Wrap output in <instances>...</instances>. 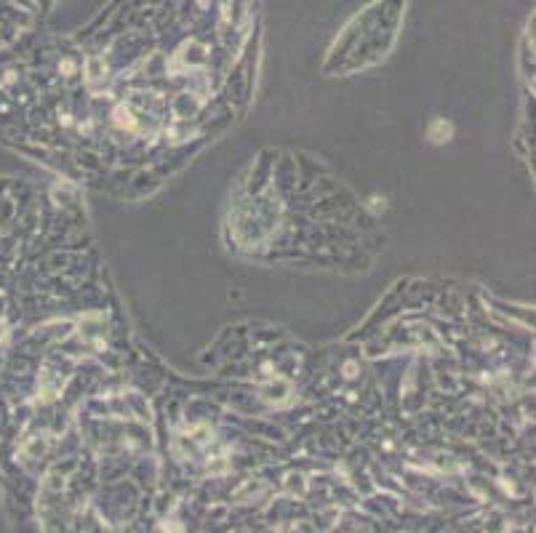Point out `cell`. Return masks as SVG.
<instances>
[{
  "instance_id": "obj_1",
  "label": "cell",
  "mask_w": 536,
  "mask_h": 533,
  "mask_svg": "<svg viewBox=\"0 0 536 533\" xmlns=\"http://www.w3.org/2000/svg\"><path fill=\"white\" fill-rule=\"evenodd\" d=\"M45 0H0V5L3 8H11L13 13H19V16H27L29 11H35L37 5H43Z\"/></svg>"
}]
</instances>
